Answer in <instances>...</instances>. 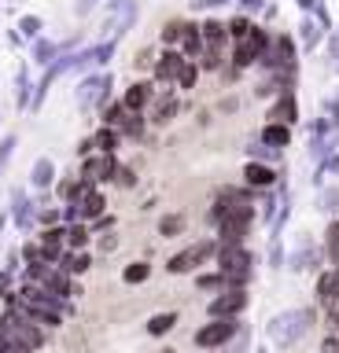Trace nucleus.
<instances>
[{"mask_svg": "<svg viewBox=\"0 0 339 353\" xmlns=\"http://www.w3.org/2000/svg\"><path fill=\"white\" fill-rule=\"evenodd\" d=\"M310 320H313L310 309H288V313H280L269 324V339L277 342V346H291V342H299L306 331H310Z\"/></svg>", "mask_w": 339, "mask_h": 353, "instance_id": "obj_1", "label": "nucleus"}, {"mask_svg": "<svg viewBox=\"0 0 339 353\" xmlns=\"http://www.w3.org/2000/svg\"><path fill=\"white\" fill-rule=\"evenodd\" d=\"M203 4H206V8H217V4H225V0H203Z\"/></svg>", "mask_w": 339, "mask_h": 353, "instance_id": "obj_45", "label": "nucleus"}, {"mask_svg": "<svg viewBox=\"0 0 339 353\" xmlns=\"http://www.w3.org/2000/svg\"><path fill=\"white\" fill-rule=\"evenodd\" d=\"M244 8H262V0H244Z\"/></svg>", "mask_w": 339, "mask_h": 353, "instance_id": "obj_44", "label": "nucleus"}, {"mask_svg": "<svg viewBox=\"0 0 339 353\" xmlns=\"http://www.w3.org/2000/svg\"><path fill=\"white\" fill-rule=\"evenodd\" d=\"M181 232H184V214H166L159 221V236L173 239V236H181Z\"/></svg>", "mask_w": 339, "mask_h": 353, "instance_id": "obj_23", "label": "nucleus"}, {"mask_svg": "<svg viewBox=\"0 0 339 353\" xmlns=\"http://www.w3.org/2000/svg\"><path fill=\"white\" fill-rule=\"evenodd\" d=\"M200 33H203L206 52H222V44H225V26L222 22H206V26H200Z\"/></svg>", "mask_w": 339, "mask_h": 353, "instance_id": "obj_20", "label": "nucleus"}, {"mask_svg": "<svg viewBox=\"0 0 339 353\" xmlns=\"http://www.w3.org/2000/svg\"><path fill=\"white\" fill-rule=\"evenodd\" d=\"M269 118L277 121V125H291V121L299 118V107H295V96L288 92V88H284V96L277 99V103H273V110H269Z\"/></svg>", "mask_w": 339, "mask_h": 353, "instance_id": "obj_11", "label": "nucleus"}, {"mask_svg": "<svg viewBox=\"0 0 339 353\" xmlns=\"http://www.w3.org/2000/svg\"><path fill=\"white\" fill-rule=\"evenodd\" d=\"M12 151H15V137H4V143H0V170L8 165V159H12Z\"/></svg>", "mask_w": 339, "mask_h": 353, "instance_id": "obj_37", "label": "nucleus"}, {"mask_svg": "<svg viewBox=\"0 0 339 353\" xmlns=\"http://www.w3.org/2000/svg\"><path fill=\"white\" fill-rule=\"evenodd\" d=\"M104 88H111V77H89V81H81V107H89V103H100L104 99Z\"/></svg>", "mask_w": 339, "mask_h": 353, "instance_id": "obj_13", "label": "nucleus"}, {"mask_svg": "<svg viewBox=\"0 0 339 353\" xmlns=\"http://www.w3.org/2000/svg\"><path fill=\"white\" fill-rule=\"evenodd\" d=\"M15 221H19V228H30V203L23 195H15Z\"/></svg>", "mask_w": 339, "mask_h": 353, "instance_id": "obj_30", "label": "nucleus"}, {"mask_svg": "<svg viewBox=\"0 0 339 353\" xmlns=\"http://www.w3.org/2000/svg\"><path fill=\"white\" fill-rule=\"evenodd\" d=\"M200 52H203V33H200V26H188V22H184V33H181V55H184V59H195Z\"/></svg>", "mask_w": 339, "mask_h": 353, "instance_id": "obj_16", "label": "nucleus"}, {"mask_svg": "<svg viewBox=\"0 0 339 353\" xmlns=\"http://www.w3.org/2000/svg\"><path fill=\"white\" fill-rule=\"evenodd\" d=\"M317 298H321V305H336L339 302V269L325 272L321 280H317Z\"/></svg>", "mask_w": 339, "mask_h": 353, "instance_id": "obj_15", "label": "nucleus"}, {"mask_svg": "<svg viewBox=\"0 0 339 353\" xmlns=\"http://www.w3.org/2000/svg\"><path fill=\"white\" fill-rule=\"evenodd\" d=\"M262 140H266L269 148H288V143H291V129H288V125H277V121H269V125L262 129Z\"/></svg>", "mask_w": 339, "mask_h": 353, "instance_id": "obj_19", "label": "nucleus"}, {"mask_svg": "<svg viewBox=\"0 0 339 353\" xmlns=\"http://www.w3.org/2000/svg\"><path fill=\"white\" fill-rule=\"evenodd\" d=\"M111 181H115L118 188H133V184H137V173H133V170H129V165H118V170H115V176H111Z\"/></svg>", "mask_w": 339, "mask_h": 353, "instance_id": "obj_29", "label": "nucleus"}, {"mask_svg": "<svg viewBox=\"0 0 339 353\" xmlns=\"http://www.w3.org/2000/svg\"><path fill=\"white\" fill-rule=\"evenodd\" d=\"M41 221H48V225H56V221H59V214H56V210H45V214H41Z\"/></svg>", "mask_w": 339, "mask_h": 353, "instance_id": "obj_43", "label": "nucleus"}, {"mask_svg": "<svg viewBox=\"0 0 339 353\" xmlns=\"http://www.w3.org/2000/svg\"><path fill=\"white\" fill-rule=\"evenodd\" d=\"M23 33H26V37H37V33H41V19L37 15H26L23 19Z\"/></svg>", "mask_w": 339, "mask_h": 353, "instance_id": "obj_38", "label": "nucleus"}, {"mask_svg": "<svg viewBox=\"0 0 339 353\" xmlns=\"http://www.w3.org/2000/svg\"><path fill=\"white\" fill-rule=\"evenodd\" d=\"M240 331V320H211L195 331V346L200 350H214V346H225L229 339H236Z\"/></svg>", "mask_w": 339, "mask_h": 353, "instance_id": "obj_5", "label": "nucleus"}, {"mask_svg": "<svg viewBox=\"0 0 339 353\" xmlns=\"http://www.w3.org/2000/svg\"><path fill=\"white\" fill-rule=\"evenodd\" d=\"M30 176H34V188H48L52 176H56V165H52V159H37L34 170H30Z\"/></svg>", "mask_w": 339, "mask_h": 353, "instance_id": "obj_21", "label": "nucleus"}, {"mask_svg": "<svg viewBox=\"0 0 339 353\" xmlns=\"http://www.w3.org/2000/svg\"><path fill=\"white\" fill-rule=\"evenodd\" d=\"M151 85H144V81H137V85H129L126 88V96H122V107L129 110V114H140V110H144L148 103H151Z\"/></svg>", "mask_w": 339, "mask_h": 353, "instance_id": "obj_10", "label": "nucleus"}, {"mask_svg": "<svg viewBox=\"0 0 339 353\" xmlns=\"http://www.w3.org/2000/svg\"><path fill=\"white\" fill-rule=\"evenodd\" d=\"M4 335L15 339L19 346H26V350H41V346H45V331L37 327V320L30 316L26 309H23V313L12 309V316L4 320Z\"/></svg>", "mask_w": 339, "mask_h": 353, "instance_id": "obj_2", "label": "nucleus"}, {"mask_svg": "<svg viewBox=\"0 0 339 353\" xmlns=\"http://www.w3.org/2000/svg\"><path fill=\"white\" fill-rule=\"evenodd\" d=\"M181 33H184V22H166V30H162V41H166V44H177Z\"/></svg>", "mask_w": 339, "mask_h": 353, "instance_id": "obj_33", "label": "nucleus"}, {"mask_svg": "<svg viewBox=\"0 0 339 353\" xmlns=\"http://www.w3.org/2000/svg\"><path fill=\"white\" fill-rule=\"evenodd\" d=\"M118 170V162H115V154H93V159H85L81 165V181L85 184H100V181H111Z\"/></svg>", "mask_w": 339, "mask_h": 353, "instance_id": "obj_8", "label": "nucleus"}, {"mask_svg": "<svg viewBox=\"0 0 339 353\" xmlns=\"http://www.w3.org/2000/svg\"><path fill=\"white\" fill-rule=\"evenodd\" d=\"M244 309H247V294H244V291H222V294L211 302V309H206V313H211V320H236Z\"/></svg>", "mask_w": 339, "mask_h": 353, "instance_id": "obj_7", "label": "nucleus"}, {"mask_svg": "<svg viewBox=\"0 0 339 353\" xmlns=\"http://www.w3.org/2000/svg\"><path fill=\"white\" fill-rule=\"evenodd\" d=\"M195 287H200V291H225V276L222 272H206V276L195 280Z\"/></svg>", "mask_w": 339, "mask_h": 353, "instance_id": "obj_28", "label": "nucleus"}, {"mask_svg": "<svg viewBox=\"0 0 339 353\" xmlns=\"http://www.w3.org/2000/svg\"><path fill=\"white\" fill-rule=\"evenodd\" d=\"M166 353H173V350H166Z\"/></svg>", "mask_w": 339, "mask_h": 353, "instance_id": "obj_47", "label": "nucleus"}, {"mask_svg": "<svg viewBox=\"0 0 339 353\" xmlns=\"http://www.w3.org/2000/svg\"><path fill=\"white\" fill-rule=\"evenodd\" d=\"M177 85H181V88H192V85H195V66H192V63H184V66H181Z\"/></svg>", "mask_w": 339, "mask_h": 353, "instance_id": "obj_35", "label": "nucleus"}, {"mask_svg": "<svg viewBox=\"0 0 339 353\" xmlns=\"http://www.w3.org/2000/svg\"><path fill=\"white\" fill-rule=\"evenodd\" d=\"M225 33H233L236 41H244L247 33H251V22H247V19H233V22H229V26H225Z\"/></svg>", "mask_w": 339, "mask_h": 353, "instance_id": "obj_31", "label": "nucleus"}, {"mask_svg": "<svg viewBox=\"0 0 339 353\" xmlns=\"http://www.w3.org/2000/svg\"><path fill=\"white\" fill-rule=\"evenodd\" d=\"M325 353H339V335H332V339H325Z\"/></svg>", "mask_w": 339, "mask_h": 353, "instance_id": "obj_40", "label": "nucleus"}, {"mask_svg": "<svg viewBox=\"0 0 339 353\" xmlns=\"http://www.w3.org/2000/svg\"><path fill=\"white\" fill-rule=\"evenodd\" d=\"M251 221H255V206H240L233 210L222 225H217V247H244V236H247V228H251Z\"/></svg>", "mask_w": 339, "mask_h": 353, "instance_id": "obj_3", "label": "nucleus"}, {"mask_svg": "<svg viewBox=\"0 0 339 353\" xmlns=\"http://www.w3.org/2000/svg\"><path fill=\"white\" fill-rule=\"evenodd\" d=\"M48 55H52V44H41V48H37V63H48Z\"/></svg>", "mask_w": 339, "mask_h": 353, "instance_id": "obj_42", "label": "nucleus"}, {"mask_svg": "<svg viewBox=\"0 0 339 353\" xmlns=\"http://www.w3.org/2000/svg\"><path fill=\"white\" fill-rule=\"evenodd\" d=\"M217 254V243L214 239H203V243H192V247H184L177 250L173 258L166 261V269L177 276V272H192V269H200V265H206Z\"/></svg>", "mask_w": 339, "mask_h": 353, "instance_id": "obj_4", "label": "nucleus"}, {"mask_svg": "<svg viewBox=\"0 0 339 353\" xmlns=\"http://www.w3.org/2000/svg\"><path fill=\"white\" fill-rule=\"evenodd\" d=\"M89 265V254H63V272H85Z\"/></svg>", "mask_w": 339, "mask_h": 353, "instance_id": "obj_27", "label": "nucleus"}, {"mask_svg": "<svg viewBox=\"0 0 339 353\" xmlns=\"http://www.w3.org/2000/svg\"><path fill=\"white\" fill-rule=\"evenodd\" d=\"M23 258H26V265H41V261H45L41 243H26V247H23Z\"/></svg>", "mask_w": 339, "mask_h": 353, "instance_id": "obj_32", "label": "nucleus"}, {"mask_svg": "<svg viewBox=\"0 0 339 353\" xmlns=\"http://www.w3.org/2000/svg\"><path fill=\"white\" fill-rule=\"evenodd\" d=\"M41 287H45L48 294L63 298V294H70V276H67V272H59V269H48V276L41 280Z\"/></svg>", "mask_w": 339, "mask_h": 353, "instance_id": "obj_18", "label": "nucleus"}, {"mask_svg": "<svg viewBox=\"0 0 339 353\" xmlns=\"http://www.w3.org/2000/svg\"><path fill=\"white\" fill-rule=\"evenodd\" d=\"M299 4H302V8H313V0H299Z\"/></svg>", "mask_w": 339, "mask_h": 353, "instance_id": "obj_46", "label": "nucleus"}, {"mask_svg": "<svg viewBox=\"0 0 339 353\" xmlns=\"http://www.w3.org/2000/svg\"><path fill=\"white\" fill-rule=\"evenodd\" d=\"M89 239H93V232L85 225H67V247L70 250H85V247H89Z\"/></svg>", "mask_w": 339, "mask_h": 353, "instance_id": "obj_22", "label": "nucleus"}, {"mask_svg": "<svg viewBox=\"0 0 339 353\" xmlns=\"http://www.w3.org/2000/svg\"><path fill=\"white\" fill-rule=\"evenodd\" d=\"M93 148H96V154H115V148H122V132L118 129H96L93 132Z\"/></svg>", "mask_w": 339, "mask_h": 353, "instance_id": "obj_14", "label": "nucleus"}, {"mask_svg": "<svg viewBox=\"0 0 339 353\" xmlns=\"http://www.w3.org/2000/svg\"><path fill=\"white\" fill-rule=\"evenodd\" d=\"M115 221L111 217H96V225H93V232H104V228H111Z\"/></svg>", "mask_w": 339, "mask_h": 353, "instance_id": "obj_41", "label": "nucleus"}, {"mask_svg": "<svg viewBox=\"0 0 339 353\" xmlns=\"http://www.w3.org/2000/svg\"><path fill=\"white\" fill-rule=\"evenodd\" d=\"M266 48H269V37H266L262 30H255V26H251V33H247V37H244V41H236L233 63H236V66H251L255 59H262V52H266Z\"/></svg>", "mask_w": 339, "mask_h": 353, "instance_id": "obj_6", "label": "nucleus"}, {"mask_svg": "<svg viewBox=\"0 0 339 353\" xmlns=\"http://www.w3.org/2000/svg\"><path fill=\"white\" fill-rule=\"evenodd\" d=\"M173 114H177V99H162V103L151 110V121H155V125H166Z\"/></svg>", "mask_w": 339, "mask_h": 353, "instance_id": "obj_26", "label": "nucleus"}, {"mask_svg": "<svg viewBox=\"0 0 339 353\" xmlns=\"http://www.w3.org/2000/svg\"><path fill=\"white\" fill-rule=\"evenodd\" d=\"M173 324H177V313H159L148 320V335H166Z\"/></svg>", "mask_w": 339, "mask_h": 353, "instance_id": "obj_24", "label": "nucleus"}, {"mask_svg": "<svg viewBox=\"0 0 339 353\" xmlns=\"http://www.w3.org/2000/svg\"><path fill=\"white\" fill-rule=\"evenodd\" d=\"M317 37H321V30H317L313 22H306V26H302V41L306 44H317Z\"/></svg>", "mask_w": 339, "mask_h": 353, "instance_id": "obj_39", "label": "nucleus"}, {"mask_svg": "<svg viewBox=\"0 0 339 353\" xmlns=\"http://www.w3.org/2000/svg\"><path fill=\"white\" fill-rule=\"evenodd\" d=\"M74 206L81 210V217H89V221H93V217H104V206H107V203H104V195L96 192L93 184H85V181H81L78 195H74Z\"/></svg>", "mask_w": 339, "mask_h": 353, "instance_id": "obj_9", "label": "nucleus"}, {"mask_svg": "<svg viewBox=\"0 0 339 353\" xmlns=\"http://www.w3.org/2000/svg\"><path fill=\"white\" fill-rule=\"evenodd\" d=\"M244 176H247V184H251V188H269L273 181H277V173H273L269 165H262V162H247Z\"/></svg>", "mask_w": 339, "mask_h": 353, "instance_id": "obj_17", "label": "nucleus"}, {"mask_svg": "<svg viewBox=\"0 0 339 353\" xmlns=\"http://www.w3.org/2000/svg\"><path fill=\"white\" fill-rule=\"evenodd\" d=\"M184 63H188V59H184L181 52H166V55L155 63V77H159V81H177V74H181Z\"/></svg>", "mask_w": 339, "mask_h": 353, "instance_id": "obj_12", "label": "nucleus"}, {"mask_svg": "<svg viewBox=\"0 0 339 353\" xmlns=\"http://www.w3.org/2000/svg\"><path fill=\"white\" fill-rule=\"evenodd\" d=\"M122 132H126V137H140V132H144V121H140V114H129L126 125H122Z\"/></svg>", "mask_w": 339, "mask_h": 353, "instance_id": "obj_34", "label": "nucleus"}, {"mask_svg": "<svg viewBox=\"0 0 339 353\" xmlns=\"http://www.w3.org/2000/svg\"><path fill=\"white\" fill-rule=\"evenodd\" d=\"M148 276H151V265H148V261H133V265H129V269L122 272V280L137 287V283H144Z\"/></svg>", "mask_w": 339, "mask_h": 353, "instance_id": "obj_25", "label": "nucleus"}, {"mask_svg": "<svg viewBox=\"0 0 339 353\" xmlns=\"http://www.w3.org/2000/svg\"><path fill=\"white\" fill-rule=\"evenodd\" d=\"M328 254L339 261V225H328Z\"/></svg>", "mask_w": 339, "mask_h": 353, "instance_id": "obj_36", "label": "nucleus"}]
</instances>
